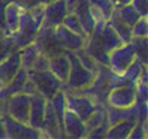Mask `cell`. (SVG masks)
Instances as JSON below:
<instances>
[{"label": "cell", "mask_w": 148, "mask_h": 139, "mask_svg": "<svg viewBox=\"0 0 148 139\" xmlns=\"http://www.w3.org/2000/svg\"><path fill=\"white\" fill-rule=\"evenodd\" d=\"M64 55L67 57L69 63H71V69H69V75L67 79L63 84L62 90L64 91H75V90H82L85 87H88L93 81L96 73H93L91 71L85 69L81 62L78 60L76 54L73 51H64Z\"/></svg>", "instance_id": "obj_1"}, {"label": "cell", "mask_w": 148, "mask_h": 139, "mask_svg": "<svg viewBox=\"0 0 148 139\" xmlns=\"http://www.w3.org/2000/svg\"><path fill=\"white\" fill-rule=\"evenodd\" d=\"M27 78L34 84L36 91L48 100L53 97L58 90H62V87H63V82L60 81L54 73H51L48 69L47 71H33V69H29Z\"/></svg>", "instance_id": "obj_2"}, {"label": "cell", "mask_w": 148, "mask_h": 139, "mask_svg": "<svg viewBox=\"0 0 148 139\" xmlns=\"http://www.w3.org/2000/svg\"><path fill=\"white\" fill-rule=\"evenodd\" d=\"M39 27H40V25L32 18L30 12L23 9V12L20 15L18 27H16V30L14 33H11L9 36L12 38V40H14L16 48H23V47L29 45V43H32L34 40Z\"/></svg>", "instance_id": "obj_3"}, {"label": "cell", "mask_w": 148, "mask_h": 139, "mask_svg": "<svg viewBox=\"0 0 148 139\" xmlns=\"http://www.w3.org/2000/svg\"><path fill=\"white\" fill-rule=\"evenodd\" d=\"M0 121L3 124L5 136L9 139H39L42 138V132L39 129H34L29 124L20 123V121L14 120L8 114L2 112L0 114Z\"/></svg>", "instance_id": "obj_4"}, {"label": "cell", "mask_w": 148, "mask_h": 139, "mask_svg": "<svg viewBox=\"0 0 148 139\" xmlns=\"http://www.w3.org/2000/svg\"><path fill=\"white\" fill-rule=\"evenodd\" d=\"M29 111H30V94H25L21 91V93L12 94L5 100L3 112L12 117L14 120L20 121V123L27 124Z\"/></svg>", "instance_id": "obj_5"}, {"label": "cell", "mask_w": 148, "mask_h": 139, "mask_svg": "<svg viewBox=\"0 0 148 139\" xmlns=\"http://www.w3.org/2000/svg\"><path fill=\"white\" fill-rule=\"evenodd\" d=\"M64 102H66V109L73 112V114L76 117H79L82 121H85L93 114V111L97 108L96 103L88 96L72 93V91H64Z\"/></svg>", "instance_id": "obj_6"}, {"label": "cell", "mask_w": 148, "mask_h": 139, "mask_svg": "<svg viewBox=\"0 0 148 139\" xmlns=\"http://www.w3.org/2000/svg\"><path fill=\"white\" fill-rule=\"evenodd\" d=\"M33 42L36 43L39 53L45 54L49 58L64 53V49L58 45V42L54 36V27H43V25H40Z\"/></svg>", "instance_id": "obj_7"}, {"label": "cell", "mask_w": 148, "mask_h": 139, "mask_svg": "<svg viewBox=\"0 0 148 139\" xmlns=\"http://www.w3.org/2000/svg\"><path fill=\"white\" fill-rule=\"evenodd\" d=\"M136 58V53L132 47V43H123L121 47L115 48L109 53L108 57V67L114 73H123L127 66Z\"/></svg>", "instance_id": "obj_8"}, {"label": "cell", "mask_w": 148, "mask_h": 139, "mask_svg": "<svg viewBox=\"0 0 148 139\" xmlns=\"http://www.w3.org/2000/svg\"><path fill=\"white\" fill-rule=\"evenodd\" d=\"M136 102V84L111 88L106 96V105L115 108H129Z\"/></svg>", "instance_id": "obj_9"}, {"label": "cell", "mask_w": 148, "mask_h": 139, "mask_svg": "<svg viewBox=\"0 0 148 139\" xmlns=\"http://www.w3.org/2000/svg\"><path fill=\"white\" fill-rule=\"evenodd\" d=\"M54 36L58 42V45L62 47L64 51H78L84 48L85 45V38L79 36L69 29H66L63 24H58L54 27Z\"/></svg>", "instance_id": "obj_10"}, {"label": "cell", "mask_w": 148, "mask_h": 139, "mask_svg": "<svg viewBox=\"0 0 148 139\" xmlns=\"http://www.w3.org/2000/svg\"><path fill=\"white\" fill-rule=\"evenodd\" d=\"M67 11L63 0H54L47 5H43V18L42 24L43 27H56V25L62 24L63 18L66 16Z\"/></svg>", "instance_id": "obj_11"}, {"label": "cell", "mask_w": 148, "mask_h": 139, "mask_svg": "<svg viewBox=\"0 0 148 139\" xmlns=\"http://www.w3.org/2000/svg\"><path fill=\"white\" fill-rule=\"evenodd\" d=\"M47 102H48V99H45L38 91L30 94V111H29V120H27L29 126L39 129V130L42 129V121H43V115H45Z\"/></svg>", "instance_id": "obj_12"}, {"label": "cell", "mask_w": 148, "mask_h": 139, "mask_svg": "<svg viewBox=\"0 0 148 139\" xmlns=\"http://www.w3.org/2000/svg\"><path fill=\"white\" fill-rule=\"evenodd\" d=\"M20 67H21V62H20L18 49H15L12 54H9L3 62H0V90L12 81V78L20 71Z\"/></svg>", "instance_id": "obj_13"}, {"label": "cell", "mask_w": 148, "mask_h": 139, "mask_svg": "<svg viewBox=\"0 0 148 139\" xmlns=\"http://www.w3.org/2000/svg\"><path fill=\"white\" fill-rule=\"evenodd\" d=\"M63 133H64V138H72V139H81V138H85V135H87L84 121L69 109L64 111Z\"/></svg>", "instance_id": "obj_14"}, {"label": "cell", "mask_w": 148, "mask_h": 139, "mask_svg": "<svg viewBox=\"0 0 148 139\" xmlns=\"http://www.w3.org/2000/svg\"><path fill=\"white\" fill-rule=\"evenodd\" d=\"M42 138H64L62 129L58 126V121L56 118L54 109L51 106L49 100L47 102V108H45V115H43L42 121Z\"/></svg>", "instance_id": "obj_15"}, {"label": "cell", "mask_w": 148, "mask_h": 139, "mask_svg": "<svg viewBox=\"0 0 148 139\" xmlns=\"http://www.w3.org/2000/svg\"><path fill=\"white\" fill-rule=\"evenodd\" d=\"M73 14L78 16L81 25H82V30L85 31L87 38L90 36V33L93 31L94 25H96V21L91 15V9H90V3L88 0H78V5L75 8Z\"/></svg>", "instance_id": "obj_16"}, {"label": "cell", "mask_w": 148, "mask_h": 139, "mask_svg": "<svg viewBox=\"0 0 148 139\" xmlns=\"http://www.w3.org/2000/svg\"><path fill=\"white\" fill-rule=\"evenodd\" d=\"M91 15L96 23H106L114 11V3L111 0H88Z\"/></svg>", "instance_id": "obj_17"}, {"label": "cell", "mask_w": 148, "mask_h": 139, "mask_svg": "<svg viewBox=\"0 0 148 139\" xmlns=\"http://www.w3.org/2000/svg\"><path fill=\"white\" fill-rule=\"evenodd\" d=\"M99 34H100L102 47H103V49H105L108 54L111 53V51H114L115 48H118V47L123 45V42H121L120 36L114 31V29H112L108 23H103V24L100 25Z\"/></svg>", "instance_id": "obj_18"}, {"label": "cell", "mask_w": 148, "mask_h": 139, "mask_svg": "<svg viewBox=\"0 0 148 139\" xmlns=\"http://www.w3.org/2000/svg\"><path fill=\"white\" fill-rule=\"evenodd\" d=\"M69 69H71V63H69L67 57L63 54L60 55H54L49 58V64H48V71L51 73H54L60 81L63 84L67 79V75H69Z\"/></svg>", "instance_id": "obj_19"}, {"label": "cell", "mask_w": 148, "mask_h": 139, "mask_svg": "<svg viewBox=\"0 0 148 139\" xmlns=\"http://www.w3.org/2000/svg\"><path fill=\"white\" fill-rule=\"evenodd\" d=\"M135 123H136L135 118H127V120L120 121L117 124H111L106 130L105 139H127Z\"/></svg>", "instance_id": "obj_20"}, {"label": "cell", "mask_w": 148, "mask_h": 139, "mask_svg": "<svg viewBox=\"0 0 148 139\" xmlns=\"http://www.w3.org/2000/svg\"><path fill=\"white\" fill-rule=\"evenodd\" d=\"M21 12H23V8L20 5H16L15 2H9L6 5L5 21H6V34L8 36H9L11 33H14L16 30V27H18Z\"/></svg>", "instance_id": "obj_21"}, {"label": "cell", "mask_w": 148, "mask_h": 139, "mask_svg": "<svg viewBox=\"0 0 148 139\" xmlns=\"http://www.w3.org/2000/svg\"><path fill=\"white\" fill-rule=\"evenodd\" d=\"M112 14H114L120 21H123L126 25H129V27H132V25H133L139 18H141V16H139V14L135 11V8L130 5V3H126V5H115Z\"/></svg>", "instance_id": "obj_22"}, {"label": "cell", "mask_w": 148, "mask_h": 139, "mask_svg": "<svg viewBox=\"0 0 148 139\" xmlns=\"http://www.w3.org/2000/svg\"><path fill=\"white\" fill-rule=\"evenodd\" d=\"M18 54H20V62H21V67L24 69H29L32 67L33 62L36 60L38 54H39V49L36 47V43L32 42L29 45H25L23 48H18Z\"/></svg>", "instance_id": "obj_23"}, {"label": "cell", "mask_w": 148, "mask_h": 139, "mask_svg": "<svg viewBox=\"0 0 148 139\" xmlns=\"http://www.w3.org/2000/svg\"><path fill=\"white\" fill-rule=\"evenodd\" d=\"M106 23L111 25L112 29H114V31L120 36L121 42H123V43H130V40H132V31H130L129 25H126L123 21H120L114 14H111L109 20Z\"/></svg>", "instance_id": "obj_24"}, {"label": "cell", "mask_w": 148, "mask_h": 139, "mask_svg": "<svg viewBox=\"0 0 148 139\" xmlns=\"http://www.w3.org/2000/svg\"><path fill=\"white\" fill-rule=\"evenodd\" d=\"M147 69V64L145 63H142L141 60H139L138 57L133 60L132 63H130L129 66H127V69L121 73L124 78H127V79L130 81V82H133V84H136L138 82V79L141 78V75H142V72Z\"/></svg>", "instance_id": "obj_25"}, {"label": "cell", "mask_w": 148, "mask_h": 139, "mask_svg": "<svg viewBox=\"0 0 148 139\" xmlns=\"http://www.w3.org/2000/svg\"><path fill=\"white\" fill-rule=\"evenodd\" d=\"M103 123H108V118H106V111L105 108H96L93 111V114L87 118L84 121V124H85V130H87V133L90 132L91 129L94 127H97Z\"/></svg>", "instance_id": "obj_26"}, {"label": "cell", "mask_w": 148, "mask_h": 139, "mask_svg": "<svg viewBox=\"0 0 148 139\" xmlns=\"http://www.w3.org/2000/svg\"><path fill=\"white\" fill-rule=\"evenodd\" d=\"M62 24L64 25L66 29L71 30V31H73V33L79 34V36H82V38L87 39V34H85V31L82 30V25H81L79 20H78V16H76L73 12H72V14H66V16L63 18V21H62Z\"/></svg>", "instance_id": "obj_27"}, {"label": "cell", "mask_w": 148, "mask_h": 139, "mask_svg": "<svg viewBox=\"0 0 148 139\" xmlns=\"http://www.w3.org/2000/svg\"><path fill=\"white\" fill-rule=\"evenodd\" d=\"M132 47L136 53V57L141 60L142 63L147 64V51H148V40L147 38H132L130 40Z\"/></svg>", "instance_id": "obj_28"}, {"label": "cell", "mask_w": 148, "mask_h": 139, "mask_svg": "<svg viewBox=\"0 0 148 139\" xmlns=\"http://www.w3.org/2000/svg\"><path fill=\"white\" fill-rule=\"evenodd\" d=\"M73 53L76 54L78 60L81 62V64L85 67V69H88V71H91L93 73H97V69H99V63H96L94 62V58L90 57L88 54L84 51V48L81 49H78V51H73Z\"/></svg>", "instance_id": "obj_29"}, {"label": "cell", "mask_w": 148, "mask_h": 139, "mask_svg": "<svg viewBox=\"0 0 148 139\" xmlns=\"http://www.w3.org/2000/svg\"><path fill=\"white\" fill-rule=\"evenodd\" d=\"M130 31H132V38H147V34H148L147 16H141V18L130 27Z\"/></svg>", "instance_id": "obj_30"}, {"label": "cell", "mask_w": 148, "mask_h": 139, "mask_svg": "<svg viewBox=\"0 0 148 139\" xmlns=\"http://www.w3.org/2000/svg\"><path fill=\"white\" fill-rule=\"evenodd\" d=\"M15 49H18V48L15 47V43H14L11 36H5L3 39H0V62H3V60L9 54H12Z\"/></svg>", "instance_id": "obj_31"}, {"label": "cell", "mask_w": 148, "mask_h": 139, "mask_svg": "<svg viewBox=\"0 0 148 139\" xmlns=\"http://www.w3.org/2000/svg\"><path fill=\"white\" fill-rule=\"evenodd\" d=\"M147 138V123H135L127 139H145Z\"/></svg>", "instance_id": "obj_32"}, {"label": "cell", "mask_w": 148, "mask_h": 139, "mask_svg": "<svg viewBox=\"0 0 148 139\" xmlns=\"http://www.w3.org/2000/svg\"><path fill=\"white\" fill-rule=\"evenodd\" d=\"M48 64H49V57H47L45 54L39 53L30 69H33V71H47Z\"/></svg>", "instance_id": "obj_33"}, {"label": "cell", "mask_w": 148, "mask_h": 139, "mask_svg": "<svg viewBox=\"0 0 148 139\" xmlns=\"http://www.w3.org/2000/svg\"><path fill=\"white\" fill-rule=\"evenodd\" d=\"M108 127H109V123H103V124H100V126H97V127H94V129H91L88 133L85 135V138H88V139H97V138H105V135H106V130H108Z\"/></svg>", "instance_id": "obj_34"}, {"label": "cell", "mask_w": 148, "mask_h": 139, "mask_svg": "<svg viewBox=\"0 0 148 139\" xmlns=\"http://www.w3.org/2000/svg\"><path fill=\"white\" fill-rule=\"evenodd\" d=\"M130 5L135 8L139 16H147L148 14V0H130Z\"/></svg>", "instance_id": "obj_35"}, {"label": "cell", "mask_w": 148, "mask_h": 139, "mask_svg": "<svg viewBox=\"0 0 148 139\" xmlns=\"http://www.w3.org/2000/svg\"><path fill=\"white\" fill-rule=\"evenodd\" d=\"M148 90L147 82H136V102H147Z\"/></svg>", "instance_id": "obj_36"}, {"label": "cell", "mask_w": 148, "mask_h": 139, "mask_svg": "<svg viewBox=\"0 0 148 139\" xmlns=\"http://www.w3.org/2000/svg\"><path fill=\"white\" fill-rule=\"evenodd\" d=\"M6 2L0 0V29L6 30V21H5V9H6Z\"/></svg>", "instance_id": "obj_37"}, {"label": "cell", "mask_w": 148, "mask_h": 139, "mask_svg": "<svg viewBox=\"0 0 148 139\" xmlns=\"http://www.w3.org/2000/svg\"><path fill=\"white\" fill-rule=\"evenodd\" d=\"M23 93H25V94H33V93H36V87H34V84L29 79V78H27V81L24 82Z\"/></svg>", "instance_id": "obj_38"}, {"label": "cell", "mask_w": 148, "mask_h": 139, "mask_svg": "<svg viewBox=\"0 0 148 139\" xmlns=\"http://www.w3.org/2000/svg\"><path fill=\"white\" fill-rule=\"evenodd\" d=\"M64 2V6H66V11L67 14H72L75 11V8L78 5V0H63Z\"/></svg>", "instance_id": "obj_39"}, {"label": "cell", "mask_w": 148, "mask_h": 139, "mask_svg": "<svg viewBox=\"0 0 148 139\" xmlns=\"http://www.w3.org/2000/svg\"><path fill=\"white\" fill-rule=\"evenodd\" d=\"M112 3H114V6L115 5H126V3H130V0H111Z\"/></svg>", "instance_id": "obj_40"}, {"label": "cell", "mask_w": 148, "mask_h": 139, "mask_svg": "<svg viewBox=\"0 0 148 139\" xmlns=\"http://www.w3.org/2000/svg\"><path fill=\"white\" fill-rule=\"evenodd\" d=\"M5 36H8V34H6V30H5V29H0V39H3Z\"/></svg>", "instance_id": "obj_41"}, {"label": "cell", "mask_w": 148, "mask_h": 139, "mask_svg": "<svg viewBox=\"0 0 148 139\" xmlns=\"http://www.w3.org/2000/svg\"><path fill=\"white\" fill-rule=\"evenodd\" d=\"M3 2H6V3H9V2H12V0H3Z\"/></svg>", "instance_id": "obj_42"}]
</instances>
